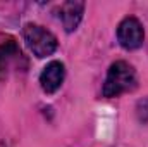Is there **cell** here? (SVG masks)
<instances>
[{
  "mask_svg": "<svg viewBox=\"0 0 148 147\" xmlns=\"http://www.w3.org/2000/svg\"><path fill=\"white\" fill-rule=\"evenodd\" d=\"M136 88V73L131 64L126 61H117L109 68V73L103 83V97L112 99L119 97L126 92H131Z\"/></svg>",
  "mask_w": 148,
  "mask_h": 147,
  "instance_id": "6da1fadb",
  "label": "cell"
},
{
  "mask_svg": "<svg viewBox=\"0 0 148 147\" xmlns=\"http://www.w3.org/2000/svg\"><path fill=\"white\" fill-rule=\"evenodd\" d=\"M23 37L29 50L36 57H48L57 50V38L48 30L38 26V24H26L23 30Z\"/></svg>",
  "mask_w": 148,
  "mask_h": 147,
  "instance_id": "7a4b0ae2",
  "label": "cell"
},
{
  "mask_svg": "<svg viewBox=\"0 0 148 147\" xmlns=\"http://www.w3.org/2000/svg\"><path fill=\"white\" fill-rule=\"evenodd\" d=\"M143 38H145L143 26L140 24V21L136 17H126L121 21V24L117 28V40L126 50H134V49L141 47Z\"/></svg>",
  "mask_w": 148,
  "mask_h": 147,
  "instance_id": "3957f363",
  "label": "cell"
},
{
  "mask_svg": "<svg viewBox=\"0 0 148 147\" xmlns=\"http://www.w3.org/2000/svg\"><path fill=\"white\" fill-rule=\"evenodd\" d=\"M64 76H66V69H64V64L59 62V61H52L48 62L43 71L40 74V83H41V88L43 92L47 94H55L62 81H64Z\"/></svg>",
  "mask_w": 148,
  "mask_h": 147,
  "instance_id": "277c9868",
  "label": "cell"
},
{
  "mask_svg": "<svg viewBox=\"0 0 148 147\" xmlns=\"http://www.w3.org/2000/svg\"><path fill=\"white\" fill-rule=\"evenodd\" d=\"M83 14H84V3L83 2H77V0H71V2H66L60 9V19H62V24L66 28V31H74L81 19H83Z\"/></svg>",
  "mask_w": 148,
  "mask_h": 147,
  "instance_id": "5b68a950",
  "label": "cell"
},
{
  "mask_svg": "<svg viewBox=\"0 0 148 147\" xmlns=\"http://www.w3.org/2000/svg\"><path fill=\"white\" fill-rule=\"evenodd\" d=\"M21 57V50L14 38H7L0 43V71H5L12 61Z\"/></svg>",
  "mask_w": 148,
  "mask_h": 147,
  "instance_id": "8992f818",
  "label": "cell"
},
{
  "mask_svg": "<svg viewBox=\"0 0 148 147\" xmlns=\"http://www.w3.org/2000/svg\"><path fill=\"white\" fill-rule=\"evenodd\" d=\"M138 116L141 121H148V99L138 104Z\"/></svg>",
  "mask_w": 148,
  "mask_h": 147,
  "instance_id": "52a82bcc",
  "label": "cell"
}]
</instances>
